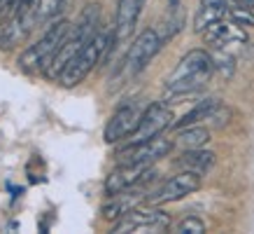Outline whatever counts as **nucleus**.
<instances>
[{
    "mask_svg": "<svg viewBox=\"0 0 254 234\" xmlns=\"http://www.w3.org/2000/svg\"><path fill=\"white\" fill-rule=\"evenodd\" d=\"M98 23H100V7L98 5H86L84 12L79 14L77 23L70 28L68 38L63 40V45L59 47V52L52 56V61L47 63V68L42 70L45 78H49V80L61 78V73L65 70V66H68L86 47V42L98 33Z\"/></svg>",
    "mask_w": 254,
    "mask_h": 234,
    "instance_id": "obj_1",
    "label": "nucleus"
},
{
    "mask_svg": "<svg viewBox=\"0 0 254 234\" xmlns=\"http://www.w3.org/2000/svg\"><path fill=\"white\" fill-rule=\"evenodd\" d=\"M215 70V59L205 52V49H191L187 52L175 70L166 80V94L170 96H185L203 89L212 78Z\"/></svg>",
    "mask_w": 254,
    "mask_h": 234,
    "instance_id": "obj_2",
    "label": "nucleus"
},
{
    "mask_svg": "<svg viewBox=\"0 0 254 234\" xmlns=\"http://www.w3.org/2000/svg\"><path fill=\"white\" fill-rule=\"evenodd\" d=\"M112 45H115V33L98 31L89 42H86L84 49L65 66V70L61 73L59 82H61L63 87H77L79 82H84L86 75L96 68V63L103 59V54H105Z\"/></svg>",
    "mask_w": 254,
    "mask_h": 234,
    "instance_id": "obj_3",
    "label": "nucleus"
},
{
    "mask_svg": "<svg viewBox=\"0 0 254 234\" xmlns=\"http://www.w3.org/2000/svg\"><path fill=\"white\" fill-rule=\"evenodd\" d=\"M72 23L68 19H59L56 23H52L45 31V35L31 45L28 49H23L19 56V66L26 70H45L47 63L52 61V56L59 52V47L63 45V40L68 38Z\"/></svg>",
    "mask_w": 254,
    "mask_h": 234,
    "instance_id": "obj_4",
    "label": "nucleus"
},
{
    "mask_svg": "<svg viewBox=\"0 0 254 234\" xmlns=\"http://www.w3.org/2000/svg\"><path fill=\"white\" fill-rule=\"evenodd\" d=\"M170 227V216L159 209H135L128 211L124 218H119L112 227L115 234H128V232H166Z\"/></svg>",
    "mask_w": 254,
    "mask_h": 234,
    "instance_id": "obj_5",
    "label": "nucleus"
},
{
    "mask_svg": "<svg viewBox=\"0 0 254 234\" xmlns=\"http://www.w3.org/2000/svg\"><path fill=\"white\" fill-rule=\"evenodd\" d=\"M168 126H173V110H170L166 103H152V106H147V108L142 110V117H140L138 126H135L131 131V136H128V145L156 138V136H161V131H166Z\"/></svg>",
    "mask_w": 254,
    "mask_h": 234,
    "instance_id": "obj_6",
    "label": "nucleus"
},
{
    "mask_svg": "<svg viewBox=\"0 0 254 234\" xmlns=\"http://www.w3.org/2000/svg\"><path fill=\"white\" fill-rule=\"evenodd\" d=\"M173 145H175L173 140L156 136V138L142 140L135 145H126L124 150L117 152V159H119V164H145V166H149L152 162H159L166 155H170Z\"/></svg>",
    "mask_w": 254,
    "mask_h": 234,
    "instance_id": "obj_7",
    "label": "nucleus"
},
{
    "mask_svg": "<svg viewBox=\"0 0 254 234\" xmlns=\"http://www.w3.org/2000/svg\"><path fill=\"white\" fill-rule=\"evenodd\" d=\"M200 187V176L198 173H191V171H180L177 176L168 178L163 183L159 190H154L152 195L147 197V202L152 206H163V204H170V202H177L182 197L191 195Z\"/></svg>",
    "mask_w": 254,
    "mask_h": 234,
    "instance_id": "obj_8",
    "label": "nucleus"
},
{
    "mask_svg": "<svg viewBox=\"0 0 254 234\" xmlns=\"http://www.w3.org/2000/svg\"><path fill=\"white\" fill-rule=\"evenodd\" d=\"M161 42L163 40H161V35H159V31H154V28L142 31L138 38H135V42L128 47V52H126V61H124L126 63V70H128L131 75H138L140 70L156 56V52L161 49Z\"/></svg>",
    "mask_w": 254,
    "mask_h": 234,
    "instance_id": "obj_9",
    "label": "nucleus"
},
{
    "mask_svg": "<svg viewBox=\"0 0 254 234\" xmlns=\"http://www.w3.org/2000/svg\"><path fill=\"white\" fill-rule=\"evenodd\" d=\"M156 178V173L154 176H149L147 180H142V183H138V185H133L128 187V190H122V192H117V195H110V202L103 206V218L105 220H119L124 218L128 211H133L135 206H138L142 199H147V192L145 185L149 183V180H154Z\"/></svg>",
    "mask_w": 254,
    "mask_h": 234,
    "instance_id": "obj_10",
    "label": "nucleus"
},
{
    "mask_svg": "<svg viewBox=\"0 0 254 234\" xmlns=\"http://www.w3.org/2000/svg\"><path fill=\"white\" fill-rule=\"evenodd\" d=\"M140 117H142V110H140L138 103H124L122 108L115 110V115L110 117L108 126H105V140L108 143H117L122 138H128L131 131L138 126Z\"/></svg>",
    "mask_w": 254,
    "mask_h": 234,
    "instance_id": "obj_11",
    "label": "nucleus"
},
{
    "mask_svg": "<svg viewBox=\"0 0 254 234\" xmlns=\"http://www.w3.org/2000/svg\"><path fill=\"white\" fill-rule=\"evenodd\" d=\"M149 176H154V171L149 166H145V164H119L115 171L105 178V192L117 195L122 190H128V187L147 180Z\"/></svg>",
    "mask_w": 254,
    "mask_h": 234,
    "instance_id": "obj_12",
    "label": "nucleus"
},
{
    "mask_svg": "<svg viewBox=\"0 0 254 234\" xmlns=\"http://www.w3.org/2000/svg\"><path fill=\"white\" fill-rule=\"evenodd\" d=\"M200 35H203V40H205L208 45L217 47V49H224V47L236 45V42H245L247 40L243 26H238V23H233V21L226 23V21H222V19L215 23H210Z\"/></svg>",
    "mask_w": 254,
    "mask_h": 234,
    "instance_id": "obj_13",
    "label": "nucleus"
},
{
    "mask_svg": "<svg viewBox=\"0 0 254 234\" xmlns=\"http://www.w3.org/2000/svg\"><path fill=\"white\" fill-rule=\"evenodd\" d=\"M142 0H119L117 2V19H115V42H126L133 35V28L138 23Z\"/></svg>",
    "mask_w": 254,
    "mask_h": 234,
    "instance_id": "obj_14",
    "label": "nucleus"
},
{
    "mask_svg": "<svg viewBox=\"0 0 254 234\" xmlns=\"http://www.w3.org/2000/svg\"><path fill=\"white\" fill-rule=\"evenodd\" d=\"M226 12H229V2L226 0H200L198 12L193 16V31L203 33L210 23L224 19Z\"/></svg>",
    "mask_w": 254,
    "mask_h": 234,
    "instance_id": "obj_15",
    "label": "nucleus"
},
{
    "mask_svg": "<svg viewBox=\"0 0 254 234\" xmlns=\"http://www.w3.org/2000/svg\"><path fill=\"white\" fill-rule=\"evenodd\" d=\"M177 166L182 169V171H191V173H208L212 169V164H215V152H210V150H203V148H193V150H185L180 159H177Z\"/></svg>",
    "mask_w": 254,
    "mask_h": 234,
    "instance_id": "obj_16",
    "label": "nucleus"
},
{
    "mask_svg": "<svg viewBox=\"0 0 254 234\" xmlns=\"http://www.w3.org/2000/svg\"><path fill=\"white\" fill-rule=\"evenodd\" d=\"M219 108V101L217 99H208V101H200L196 108H191L189 113H187L182 119H177V122H173V126L175 129H185V126H191V124H198L200 119H212V115H215V110Z\"/></svg>",
    "mask_w": 254,
    "mask_h": 234,
    "instance_id": "obj_17",
    "label": "nucleus"
},
{
    "mask_svg": "<svg viewBox=\"0 0 254 234\" xmlns=\"http://www.w3.org/2000/svg\"><path fill=\"white\" fill-rule=\"evenodd\" d=\"M177 145L185 150H193V148H203L205 143L210 140V131L208 129H203V126H185V129H177Z\"/></svg>",
    "mask_w": 254,
    "mask_h": 234,
    "instance_id": "obj_18",
    "label": "nucleus"
},
{
    "mask_svg": "<svg viewBox=\"0 0 254 234\" xmlns=\"http://www.w3.org/2000/svg\"><path fill=\"white\" fill-rule=\"evenodd\" d=\"M63 5H65V0H38L35 7H33V21H35V26H42V23L52 21L63 9Z\"/></svg>",
    "mask_w": 254,
    "mask_h": 234,
    "instance_id": "obj_19",
    "label": "nucleus"
},
{
    "mask_svg": "<svg viewBox=\"0 0 254 234\" xmlns=\"http://www.w3.org/2000/svg\"><path fill=\"white\" fill-rule=\"evenodd\" d=\"M226 14L231 16V21L233 23H238V26H254V14H252V9L250 7H243V5H229V12Z\"/></svg>",
    "mask_w": 254,
    "mask_h": 234,
    "instance_id": "obj_20",
    "label": "nucleus"
},
{
    "mask_svg": "<svg viewBox=\"0 0 254 234\" xmlns=\"http://www.w3.org/2000/svg\"><path fill=\"white\" fill-rule=\"evenodd\" d=\"M205 232V225L203 220L196 218V216H187L185 220H180L175 227V234H203Z\"/></svg>",
    "mask_w": 254,
    "mask_h": 234,
    "instance_id": "obj_21",
    "label": "nucleus"
},
{
    "mask_svg": "<svg viewBox=\"0 0 254 234\" xmlns=\"http://www.w3.org/2000/svg\"><path fill=\"white\" fill-rule=\"evenodd\" d=\"M233 2H236V5H243V7H250V9L254 7V0H233Z\"/></svg>",
    "mask_w": 254,
    "mask_h": 234,
    "instance_id": "obj_22",
    "label": "nucleus"
},
{
    "mask_svg": "<svg viewBox=\"0 0 254 234\" xmlns=\"http://www.w3.org/2000/svg\"><path fill=\"white\" fill-rule=\"evenodd\" d=\"M142 2H145V0H142Z\"/></svg>",
    "mask_w": 254,
    "mask_h": 234,
    "instance_id": "obj_23",
    "label": "nucleus"
}]
</instances>
